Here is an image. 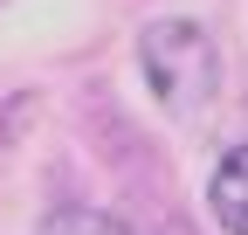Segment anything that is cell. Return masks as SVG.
<instances>
[{
    "label": "cell",
    "instance_id": "obj_4",
    "mask_svg": "<svg viewBox=\"0 0 248 235\" xmlns=\"http://www.w3.org/2000/svg\"><path fill=\"white\" fill-rule=\"evenodd\" d=\"M138 235H186L179 221H159V228H138Z\"/></svg>",
    "mask_w": 248,
    "mask_h": 235
},
{
    "label": "cell",
    "instance_id": "obj_1",
    "mask_svg": "<svg viewBox=\"0 0 248 235\" xmlns=\"http://www.w3.org/2000/svg\"><path fill=\"white\" fill-rule=\"evenodd\" d=\"M138 69H145L152 97H159L172 118L207 111L214 90H221V49H214V35H207L200 21H186V14L145 21V35H138Z\"/></svg>",
    "mask_w": 248,
    "mask_h": 235
},
{
    "label": "cell",
    "instance_id": "obj_3",
    "mask_svg": "<svg viewBox=\"0 0 248 235\" xmlns=\"http://www.w3.org/2000/svg\"><path fill=\"white\" fill-rule=\"evenodd\" d=\"M35 235H138L131 221H117L104 208H83V201H69V208H48Z\"/></svg>",
    "mask_w": 248,
    "mask_h": 235
},
{
    "label": "cell",
    "instance_id": "obj_2",
    "mask_svg": "<svg viewBox=\"0 0 248 235\" xmlns=\"http://www.w3.org/2000/svg\"><path fill=\"white\" fill-rule=\"evenodd\" d=\"M207 201H214V221H221L228 235H248V145H234V152L214 166Z\"/></svg>",
    "mask_w": 248,
    "mask_h": 235
}]
</instances>
